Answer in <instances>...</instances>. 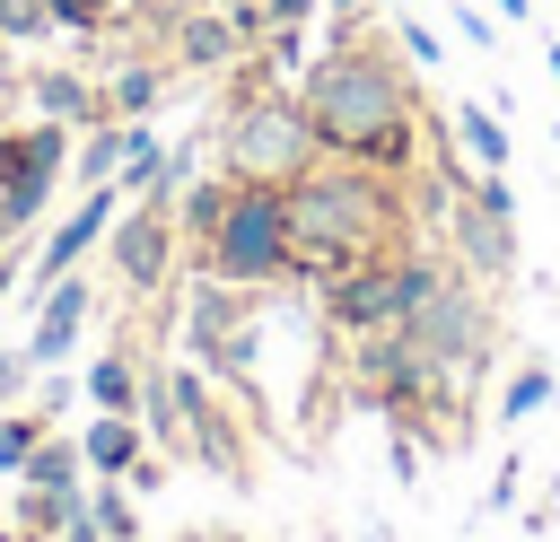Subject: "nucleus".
Segmentation results:
<instances>
[{
    "label": "nucleus",
    "instance_id": "423d86ee",
    "mask_svg": "<svg viewBox=\"0 0 560 542\" xmlns=\"http://www.w3.org/2000/svg\"><path fill=\"white\" fill-rule=\"evenodd\" d=\"M315 122H306V105L298 96H262V105H245L236 122H228V166L245 175V184H289V175H306L315 166Z\"/></svg>",
    "mask_w": 560,
    "mask_h": 542
},
{
    "label": "nucleus",
    "instance_id": "20e7f679",
    "mask_svg": "<svg viewBox=\"0 0 560 542\" xmlns=\"http://www.w3.org/2000/svg\"><path fill=\"white\" fill-rule=\"evenodd\" d=\"M402 332H411V350L438 367V393H464L472 367L499 350V341H490V297H481V280H464V271H446V280L402 315Z\"/></svg>",
    "mask_w": 560,
    "mask_h": 542
},
{
    "label": "nucleus",
    "instance_id": "f704fd0d",
    "mask_svg": "<svg viewBox=\"0 0 560 542\" xmlns=\"http://www.w3.org/2000/svg\"><path fill=\"white\" fill-rule=\"evenodd\" d=\"M385 9H402V0H385Z\"/></svg>",
    "mask_w": 560,
    "mask_h": 542
},
{
    "label": "nucleus",
    "instance_id": "412c9836",
    "mask_svg": "<svg viewBox=\"0 0 560 542\" xmlns=\"http://www.w3.org/2000/svg\"><path fill=\"white\" fill-rule=\"evenodd\" d=\"M88 507H96V525H105V542H131V498H122L114 481H105V490H96Z\"/></svg>",
    "mask_w": 560,
    "mask_h": 542
},
{
    "label": "nucleus",
    "instance_id": "473e14b6",
    "mask_svg": "<svg viewBox=\"0 0 560 542\" xmlns=\"http://www.w3.org/2000/svg\"><path fill=\"white\" fill-rule=\"evenodd\" d=\"M551 79H560V35H551Z\"/></svg>",
    "mask_w": 560,
    "mask_h": 542
},
{
    "label": "nucleus",
    "instance_id": "b1692460",
    "mask_svg": "<svg viewBox=\"0 0 560 542\" xmlns=\"http://www.w3.org/2000/svg\"><path fill=\"white\" fill-rule=\"evenodd\" d=\"M219 210H228V184H201V192L184 201V227H201V236H210V227H219Z\"/></svg>",
    "mask_w": 560,
    "mask_h": 542
},
{
    "label": "nucleus",
    "instance_id": "2f4dec72",
    "mask_svg": "<svg viewBox=\"0 0 560 542\" xmlns=\"http://www.w3.org/2000/svg\"><path fill=\"white\" fill-rule=\"evenodd\" d=\"M359 542H394V533H385V525H368V533H359Z\"/></svg>",
    "mask_w": 560,
    "mask_h": 542
},
{
    "label": "nucleus",
    "instance_id": "393cba45",
    "mask_svg": "<svg viewBox=\"0 0 560 542\" xmlns=\"http://www.w3.org/2000/svg\"><path fill=\"white\" fill-rule=\"evenodd\" d=\"M44 9H52V26H105L114 0H44Z\"/></svg>",
    "mask_w": 560,
    "mask_h": 542
},
{
    "label": "nucleus",
    "instance_id": "a211bd4d",
    "mask_svg": "<svg viewBox=\"0 0 560 542\" xmlns=\"http://www.w3.org/2000/svg\"><path fill=\"white\" fill-rule=\"evenodd\" d=\"M35 437H44V411H18V420H0V472H26Z\"/></svg>",
    "mask_w": 560,
    "mask_h": 542
},
{
    "label": "nucleus",
    "instance_id": "1a4fd4ad",
    "mask_svg": "<svg viewBox=\"0 0 560 542\" xmlns=\"http://www.w3.org/2000/svg\"><path fill=\"white\" fill-rule=\"evenodd\" d=\"M166 254H175V219H166V201L131 210V219L114 227V271H122L131 288H158V280H166Z\"/></svg>",
    "mask_w": 560,
    "mask_h": 542
},
{
    "label": "nucleus",
    "instance_id": "a878e982",
    "mask_svg": "<svg viewBox=\"0 0 560 542\" xmlns=\"http://www.w3.org/2000/svg\"><path fill=\"white\" fill-rule=\"evenodd\" d=\"M455 26H464V44H481V52H499V17H490V9H455Z\"/></svg>",
    "mask_w": 560,
    "mask_h": 542
},
{
    "label": "nucleus",
    "instance_id": "f257e3e1",
    "mask_svg": "<svg viewBox=\"0 0 560 542\" xmlns=\"http://www.w3.org/2000/svg\"><path fill=\"white\" fill-rule=\"evenodd\" d=\"M306 122L332 157H359V166H402L411 157V87L385 52L368 44H332L315 70H306Z\"/></svg>",
    "mask_w": 560,
    "mask_h": 542
},
{
    "label": "nucleus",
    "instance_id": "c756f323",
    "mask_svg": "<svg viewBox=\"0 0 560 542\" xmlns=\"http://www.w3.org/2000/svg\"><path fill=\"white\" fill-rule=\"evenodd\" d=\"M219 9H228L236 26H271V17H262V0H219Z\"/></svg>",
    "mask_w": 560,
    "mask_h": 542
},
{
    "label": "nucleus",
    "instance_id": "5701e85b",
    "mask_svg": "<svg viewBox=\"0 0 560 542\" xmlns=\"http://www.w3.org/2000/svg\"><path fill=\"white\" fill-rule=\"evenodd\" d=\"M114 166H122V131H105V140H88V149H79V175H88V184H105Z\"/></svg>",
    "mask_w": 560,
    "mask_h": 542
},
{
    "label": "nucleus",
    "instance_id": "f3484780",
    "mask_svg": "<svg viewBox=\"0 0 560 542\" xmlns=\"http://www.w3.org/2000/svg\"><path fill=\"white\" fill-rule=\"evenodd\" d=\"M542 402H551V367H516V376H508V393H499V420L516 428V420H534Z\"/></svg>",
    "mask_w": 560,
    "mask_h": 542
},
{
    "label": "nucleus",
    "instance_id": "f8f14e48",
    "mask_svg": "<svg viewBox=\"0 0 560 542\" xmlns=\"http://www.w3.org/2000/svg\"><path fill=\"white\" fill-rule=\"evenodd\" d=\"M455 149H464V166H472V175L508 166V131H499V105H455Z\"/></svg>",
    "mask_w": 560,
    "mask_h": 542
},
{
    "label": "nucleus",
    "instance_id": "39448f33",
    "mask_svg": "<svg viewBox=\"0 0 560 542\" xmlns=\"http://www.w3.org/2000/svg\"><path fill=\"white\" fill-rule=\"evenodd\" d=\"M446 280V262H429V254H394V262H350V271H332V288H324V306H332V323L341 332H376V323H402L429 288Z\"/></svg>",
    "mask_w": 560,
    "mask_h": 542
},
{
    "label": "nucleus",
    "instance_id": "f03ea898",
    "mask_svg": "<svg viewBox=\"0 0 560 542\" xmlns=\"http://www.w3.org/2000/svg\"><path fill=\"white\" fill-rule=\"evenodd\" d=\"M394 236V192L376 184V166L341 157V166H306L289 175V245L306 271H350V262H376Z\"/></svg>",
    "mask_w": 560,
    "mask_h": 542
},
{
    "label": "nucleus",
    "instance_id": "0eeeda50",
    "mask_svg": "<svg viewBox=\"0 0 560 542\" xmlns=\"http://www.w3.org/2000/svg\"><path fill=\"white\" fill-rule=\"evenodd\" d=\"M61 149H70L61 122H35V131H9V140H0V227H26V219L52 201Z\"/></svg>",
    "mask_w": 560,
    "mask_h": 542
},
{
    "label": "nucleus",
    "instance_id": "4be33fe9",
    "mask_svg": "<svg viewBox=\"0 0 560 542\" xmlns=\"http://www.w3.org/2000/svg\"><path fill=\"white\" fill-rule=\"evenodd\" d=\"M158 87H166L158 70H122V79H114V105H122V114H140V105H158Z\"/></svg>",
    "mask_w": 560,
    "mask_h": 542
},
{
    "label": "nucleus",
    "instance_id": "c85d7f7f",
    "mask_svg": "<svg viewBox=\"0 0 560 542\" xmlns=\"http://www.w3.org/2000/svg\"><path fill=\"white\" fill-rule=\"evenodd\" d=\"M262 17L271 26H298V17H315V0H262Z\"/></svg>",
    "mask_w": 560,
    "mask_h": 542
},
{
    "label": "nucleus",
    "instance_id": "9d476101",
    "mask_svg": "<svg viewBox=\"0 0 560 542\" xmlns=\"http://www.w3.org/2000/svg\"><path fill=\"white\" fill-rule=\"evenodd\" d=\"M114 201H122V192H114V175H105V184H96V192H88V201H79V210H70V219L44 236V254H35V288H52V280H61V271H70V262H79V254L105 236Z\"/></svg>",
    "mask_w": 560,
    "mask_h": 542
},
{
    "label": "nucleus",
    "instance_id": "cd10ccee",
    "mask_svg": "<svg viewBox=\"0 0 560 542\" xmlns=\"http://www.w3.org/2000/svg\"><path fill=\"white\" fill-rule=\"evenodd\" d=\"M61 542H105V525H96V507H70V516H61Z\"/></svg>",
    "mask_w": 560,
    "mask_h": 542
},
{
    "label": "nucleus",
    "instance_id": "ddd939ff",
    "mask_svg": "<svg viewBox=\"0 0 560 542\" xmlns=\"http://www.w3.org/2000/svg\"><path fill=\"white\" fill-rule=\"evenodd\" d=\"M79 455H88L96 472H131V463H140V428H131V411H105V420L79 437Z\"/></svg>",
    "mask_w": 560,
    "mask_h": 542
},
{
    "label": "nucleus",
    "instance_id": "2eb2a0df",
    "mask_svg": "<svg viewBox=\"0 0 560 542\" xmlns=\"http://www.w3.org/2000/svg\"><path fill=\"white\" fill-rule=\"evenodd\" d=\"M236 35H245V26H236L228 9H219V17H184V61H201V70H219V61L236 52Z\"/></svg>",
    "mask_w": 560,
    "mask_h": 542
},
{
    "label": "nucleus",
    "instance_id": "7ed1b4c3",
    "mask_svg": "<svg viewBox=\"0 0 560 542\" xmlns=\"http://www.w3.org/2000/svg\"><path fill=\"white\" fill-rule=\"evenodd\" d=\"M298 271V245H289V192L280 184H236L219 227H210V280L228 288H271Z\"/></svg>",
    "mask_w": 560,
    "mask_h": 542
},
{
    "label": "nucleus",
    "instance_id": "aec40b11",
    "mask_svg": "<svg viewBox=\"0 0 560 542\" xmlns=\"http://www.w3.org/2000/svg\"><path fill=\"white\" fill-rule=\"evenodd\" d=\"M44 26H52V9H44V0H0V35H9V44H35Z\"/></svg>",
    "mask_w": 560,
    "mask_h": 542
},
{
    "label": "nucleus",
    "instance_id": "72a5a7b5",
    "mask_svg": "<svg viewBox=\"0 0 560 542\" xmlns=\"http://www.w3.org/2000/svg\"><path fill=\"white\" fill-rule=\"evenodd\" d=\"M0 297H9V271H0Z\"/></svg>",
    "mask_w": 560,
    "mask_h": 542
},
{
    "label": "nucleus",
    "instance_id": "4468645a",
    "mask_svg": "<svg viewBox=\"0 0 560 542\" xmlns=\"http://www.w3.org/2000/svg\"><path fill=\"white\" fill-rule=\"evenodd\" d=\"M79 446L70 437H35V455H26V490H79Z\"/></svg>",
    "mask_w": 560,
    "mask_h": 542
},
{
    "label": "nucleus",
    "instance_id": "dca6fc26",
    "mask_svg": "<svg viewBox=\"0 0 560 542\" xmlns=\"http://www.w3.org/2000/svg\"><path fill=\"white\" fill-rule=\"evenodd\" d=\"M88 393H96L105 411H140V376H131V358H96V367H88Z\"/></svg>",
    "mask_w": 560,
    "mask_h": 542
},
{
    "label": "nucleus",
    "instance_id": "bb28decb",
    "mask_svg": "<svg viewBox=\"0 0 560 542\" xmlns=\"http://www.w3.org/2000/svg\"><path fill=\"white\" fill-rule=\"evenodd\" d=\"M438 52H446V44H438L429 26H402V61H420V70H438Z\"/></svg>",
    "mask_w": 560,
    "mask_h": 542
},
{
    "label": "nucleus",
    "instance_id": "6ab92c4d",
    "mask_svg": "<svg viewBox=\"0 0 560 542\" xmlns=\"http://www.w3.org/2000/svg\"><path fill=\"white\" fill-rule=\"evenodd\" d=\"M35 105H44L52 122H61V114H79V105H88V87H79L70 70H44V79H35Z\"/></svg>",
    "mask_w": 560,
    "mask_h": 542
},
{
    "label": "nucleus",
    "instance_id": "9b49d317",
    "mask_svg": "<svg viewBox=\"0 0 560 542\" xmlns=\"http://www.w3.org/2000/svg\"><path fill=\"white\" fill-rule=\"evenodd\" d=\"M79 323H88V280H52V297H44V315H35V332H26V358L35 367H61L70 358V341H79Z\"/></svg>",
    "mask_w": 560,
    "mask_h": 542
},
{
    "label": "nucleus",
    "instance_id": "6e6552de",
    "mask_svg": "<svg viewBox=\"0 0 560 542\" xmlns=\"http://www.w3.org/2000/svg\"><path fill=\"white\" fill-rule=\"evenodd\" d=\"M455 236H464V271H472V280H508V271H516V219L490 210L472 184H464V201H455Z\"/></svg>",
    "mask_w": 560,
    "mask_h": 542
},
{
    "label": "nucleus",
    "instance_id": "7c9ffc66",
    "mask_svg": "<svg viewBox=\"0 0 560 542\" xmlns=\"http://www.w3.org/2000/svg\"><path fill=\"white\" fill-rule=\"evenodd\" d=\"M525 9H534V0H499V17H525Z\"/></svg>",
    "mask_w": 560,
    "mask_h": 542
}]
</instances>
